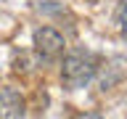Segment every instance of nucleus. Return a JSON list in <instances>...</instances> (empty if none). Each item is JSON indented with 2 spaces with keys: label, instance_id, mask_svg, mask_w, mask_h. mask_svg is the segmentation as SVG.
I'll use <instances>...</instances> for the list:
<instances>
[{
  "label": "nucleus",
  "instance_id": "20e7f679",
  "mask_svg": "<svg viewBox=\"0 0 127 119\" xmlns=\"http://www.w3.org/2000/svg\"><path fill=\"white\" fill-rule=\"evenodd\" d=\"M117 24L122 29V34H127V0H119L117 5Z\"/></svg>",
  "mask_w": 127,
  "mask_h": 119
},
{
  "label": "nucleus",
  "instance_id": "7ed1b4c3",
  "mask_svg": "<svg viewBox=\"0 0 127 119\" xmlns=\"http://www.w3.org/2000/svg\"><path fill=\"white\" fill-rule=\"evenodd\" d=\"M24 114V101L13 87L0 85V117H21Z\"/></svg>",
  "mask_w": 127,
  "mask_h": 119
},
{
  "label": "nucleus",
  "instance_id": "f257e3e1",
  "mask_svg": "<svg viewBox=\"0 0 127 119\" xmlns=\"http://www.w3.org/2000/svg\"><path fill=\"white\" fill-rule=\"evenodd\" d=\"M95 74V61L93 56L85 53V50H77V53H69L66 61H64V79L69 82L71 87H82L87 85Z\"/></svg>",
  "mask_w": 127,
  "mask_h": 119
},
{
  "label": "nucleus",
  "instance_id": "f03ea898",
  "mask_svg": "<svg viewBox=\"0 0 127 119\" xmlns=\"http://www.w3.org/2000/svg\"><path fill=\"white\" fill-rule=\"evenodd\" d=\"M34 48H37L42 56L53 58V56H58L64 50V37L56 29H50V27H42V29L34 32Z\"/></svg>",
  "mask_w": 127,
  "mask_h": 119
}]
</instances>
